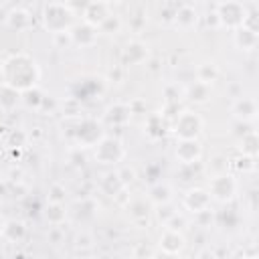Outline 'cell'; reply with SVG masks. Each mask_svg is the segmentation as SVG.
Masks as SVG:
<instances>
[{"label":"cell","instance_id":"obj_1","mask_svg":"<svg viewBox=\"0 0 259 259\" xmlns=\"http://www.w3.org/2000/svg\"><path fill=\"white\" fill-rule=\"evenodd\" d=\"M0 71L4 77V85L18 93L34 89L40 79V69L36 61L26 53H14L4 59L0 63Z\"/></svg>","mask_w":259,"mask_h":259},{"label":"cell","instance_id":"obj_2","mask_svg":"<svg viewBox=\"0 0 259 259\" xmlns=\"http://www.w3.org/2000/svg\"><path fill=\"white\" fill-rule=\"evenodd\" d=\"M40 18H42V26L51 34L69 32L71 26L75 24V12L65 2H49V4H45Z\"/></svg>","mask_w":259,"mask_h":259},{"label":"cell","instance_id":"obj_3","mask_svg":"<svg viewBox=\"0 0 259 259\" xmlns=\"http://www.w3.org/2000/svg\"><path fill=\"white\" fill-rule=\"evenodd\" d=\"M202 117L196 113V111H190V109H182L176 117H174V123H172V134L176 136V140H198L200 132H202Z\"/></svg>","mask_w":259,"mask_h":259},{"label":"cell","instance_id":"obj_4","mask_svg":"<svg viewBox=\"0 0 259 259\" xmlns=\"http://www.w3.org/2000/svg\"><path fill=\"white\" fill-rule=\"evenodd\" d=\"M212 10L219 18V26L229 28V30H237L239 26H243L247 18V8L243 6V2H235V0L217 2Z\"/></svg>","mask_w":259,"mask_h":259},{"label":"cell","instance_id":"obj_5","mask_svg":"<svg viewBox=\"0 0 259 259\" xmlns=\"http://www.w3.org/2000/svg\"><path fill=\"white\" fill-rule=\"evenodd\" d=\"M93 158L103 166H115L125 158V148L119 138L103 136L101 142L93 148Z\"/></svg>","mask_w":259,"mask_h":259},{"label":"cell","instance_id":"obj_6","mask_svg":"<svg viewBox=\"0 0 259 259\" xmlns=\"http://www.w3.org/2000/svg\"><path fill=\"white\" fill-rule=\"evenodd\" d=\"M208 180H210V182H208L206 192H208L210 200H217V202H221V204H227V202H231V200L235 198L239 184H237V178H235L233 174L225 172V174L214 176V178H208Z\"/></svg>","mask_w":259,"mask_h":259},{"label":"cell","instance_id":"obj_7","mask_svg":"<svg viewBox=\"0 0 259 259\" xmlns=\"http://www.w3.org/2000/svg\"><path fill=\"white\" fill-rule=\"evenodd\" d=\"M103 136V125L93 117H83L75 127V142L79 144V148H95Z\"/></svg>","mask_w":259,"mask_h":259},{"label":"cell","instance_id":"obj_8","mask_svg":"<svg viewBox=\"0 0 259 259\" xmlns=\"http://www.w3.org/2000/svg\"><path fill=\"white\" fill-rule=\"evenodd\" d=\"M81 22H85V24H89V26H93V28H97L99 30V26L111 16V8H109V4L107 2H101V0H93V2H87L85 6H83V10H81Z\"/></svg>","mask_w":259,"mask_h":259},{"label":"cell","instance_id":"obj_9","mask_svg":"<svg viewBox=\"0 0 259 259\" xmlns=\"http://www.w3.org/2000/svg\"><path fill=\"white\" fill-rule=\"evenodd\" d=\"M174 156H176L178 164H184V166L198 164L202 158V146L198 140H180L176 144Z\"/></svg>","mask_w":259,"mask_h":259},{"label":"cell","instance_id":"obj_10","mask_svg":"<svg viewBox=\"0 0 259 259\" xmlns=\"http://www.w3.org/2000/svg\"><path fill=\"white\" fill-rule=\"evenodd\" d=\"M97 28L85 24V22H75L69 30V36H71V42L73 47H79V49H85V47H93L97 42Z\"/></svg>","mask_w":259,"mask_h":259},{"label":"cell","instance_id":"obj_11","mask_svg":"<svg viewBox=\"0 0 259 259\" xmlns=\"http://www.w3.org/2000/svg\"><path fill=\"white\" fill-rule=\"evenodd\" d=\"M231 113L239 123H251L257 117V101L253 97H237L231 105Z\"/></svg>","mask_w":259,"mask_h":259},{"label":"cell","instance_id":"obj_12","mask_svg":"<svg viewBox=\"0 0 259 259\" xmlns=\"http://www.w3.org/2000/svg\"><path fill=\"white\" fill-rule=\"evenodd\" d=\"M182 204H184V208L190 210L192 214H198V212L210 208V196H208L206 188L196 186V188L186 190V194H184V198H182Z\"/></svg>","mask_w":259,"mask_h":259},{"label":"cell","instance_id":"obj_13","mask_svg":"<svg viewBox=\"0 0 259 259\" xmlns=\"http://www.w3.org/2000/svg\"><path fill=\"white\" fill-rule=\"evenodd\" d=\"M158 247L160 251L170 257V255H180L186 247V239L182 233L178 231H170V229H164V233L160 235V241H158Z\"/></svg>","mask_w":259,"mask_h":259},{"label":"cell","instance_id":"obj_14","mask_svg":"<svg viewBox=\"0 0 259 259\" xmlns=\"http://www.w3.org/2000/svg\"><path fill=\"white\" fill-rule=\"evenodd\" d=\"M123 208H125L130 221H132V223H138V225L148 223L150 212H152V204H150V200L144 198V196H132Z\"/></svg>","mask_w":259,"mask_h":259},{"label":"cell","instance_id":"obj_15","mask_svg":"<svg viewBox=\"0 0 259 259\" xmlns=\"http://www.w3.org/2000/svg\"><path fill=\"white\" fill-rule=\"evenodd\" d=\"M148 55H150V49H148L146 42H142V40H130L123 47V51H121V65H125V67L140 65V63H144L148 59Z\"/></svg>","mask_w":259,"mask_h":259},{"label":"cell","instance_id":"obj_16","mask_svg":"<svg viewBox=\"0 0 259 259\" xmlns=\"http://www.w3.org/2000/svg\"><path fill=\"white\" fill-rule=\"evenodd\" d=\"M172 22H174L178 28L188 30V28L196 26V22H198V12H196V8L190 6V4H180V6H176V10H174Z\"/></svg>","mask_w":259,"mask_h":259},{"label":"cell","instance_id":"obj_17","mask_svg":"<svg viewBox=\"0 0 259 259\" xmlns=\"http://www.w3.org/2000/svg\"><path fill=\"white\" fill-rule=\"evenodd\" d=\"M6 24L16 30V32H22V30H28L32 26V14L26 10V8H12L8 14H6Z\"/></svg>","mask_w":259,"mask_h":259},{"label":"cell","instance_id":"obj_18","mask_svg":"<svg viewBox=\"0 0 259 259\" xmlns=\"http://www.w3.org/2000/svg\"><path fill=\"white\" fill-rule=\"evenodd\" d=\"M233 42L239 51H253L259 42V32L247 26H239L237 30H233Z\"/></svg>","mask_w":259,"mask_h":259},{"label":"cell","instance_id":"obj_19","mask_svg":"<svg viewBox=\"0 0 259 259\" xmlns=\"http://www.w3.org/2000/svg\"><path fill=\"white\" fill-rule=\"evenodd\" d=\"M130 119H132V107L125 103H115L105 111V121L109 125H125Z\"/></svg>","mask_w":259,"mask_h":259},{"label":"cell","instance_id":"obj_20","mask_svg":"<svg viewBox=\"0 0 259 259\" xmlns=\"http://www.w3.org/2000/svg\"><path fill=\"white\" fill-rule=\"evenodd\" d=\"M150 204L158 206V204H166V202H172V186L168 182H154L148 190V196Z\"/></svg>","mask_w":259,"mask_h":259},{"label":"cell","instance_id":"obj_21","mask_svg":"<svg viewBox=\"0 0 259 259\" xmlns=\"http://www.w3.org/2000/svg\"><path fill=\"white\" fill-rule=\"evenodd\" d=\"M186 97H188V101L202 105L212 97V85H206V83H200V81H192L186 87Z\"/></svg>","mask_w":259,"mask_h":259},{"label":"cell","instance_id":"obj_22","mask_svg":"<svg viewBox=\"0 0 259 259\" xmlns=\"http://www.w3.org/2000/svg\"><path fill=\"white\" fill-rule=\"evenodd\" d=\"M99 188H101V192H103L105 196L115 198V196L125 188V184L121 182V178H119L117 172H107V174H103V178L99 180Z\"/></svg>","mask_w":259,"mask_h":259},{"label":"cell","instance_id":"obj_23","mask_svg":"<svg viewBox=\"0 0 259 259\" xmlns=\"http://www.w3.org/2000/svg\"><path fill=\"white\" fill-rule=\"evenodd\" d=\"M24 237H26V225H24L22 221H16V219L4 221V227H2V239L10 241V243H20Z\"/></svg>","mask_w":259,"mask_h":259},{"label":"cell","instance_id":"obj_24","mask_svg":"<svg viewBox=\"0 0 259 259\" xmlns=\"http://www.w3.org/2000/svg\"><path fill=\"white\" fill-rule=\"evenodd\" d=\"M144 132L150 140H158L166 134V123H164V115L162 113H156V115H150L144 123Z\"/></svg>","mask_w":259,"mask_h":259},{"label":"cell","instance_id":"obj_25","mask_svg":"<svg viewBox=\"0 0 259 259\" xmlns=\"http://www.w3.org/2000/svg\"><path fill=\"white\" fill-rule=\"evenodd\" d=\"M239 150H241V156H249V158H257V152H259V138H257V132L251 130L249 134L241 136L239 140Z\"/></svg>","mask_w":259,"mask_h":259},{"label":"cell","instance_id":"obj_26","mask_svg":"<svg viewBox=\"0 0 259 259\" xmlns=\"http://www.w3.org/2000/svg\"><path fill=\"white\" fill-rule=\"evenodd\" d=\"M217 77H219V67L214 63H208L206 61V63H200L196 67V81L206 83V85H212L217 81Z\"/></svg>","mask_w":259,"mask_h":259},{"label":"cell","instance_id":"obj_27","mask_svg":"<svg viewBox=\"0 0 259 259\" xmlns=\"http://www.w3.org/2000/svg\"><path fill=\"white\" fill-rule=\"evenodd\" d=\"M45 219L51 223V225H63L65 219H67V208L65 204H57V202H49L47 208H45Z\"/></svg>","mask_w":259,"mask_h":259},{"label":"cell","instance_id":"obj_28","mask_svg":"<svg viewBox=\"0 0 259 259\" xmlns=\"http://www.w3.org/2000/svg\"><path fill=\"white\" fill-rule=\"evenodd\" d=\"M227 168H229V160H227V156H223V154L210 156V160H208V164H206V172L210 174V178L225 174Z\"/></svg>","mask_w":259,"mask_h":259},{"label":"cell","instance_id":"obj_29","mask_svg":"<svg viewBox=\"0 0 259 259\" xmlns=\"http://www.w3.org/2000/svg\"><path fill=\"white\" fill-rule=\"evenodd\" d=\"M42 99H45V95H42V91H40L38 87H34V89H28V91L20 93V101H22L26 107H32V109H40Z\"/></svg>","mask_w":259,"mask_h":259},{"label":"cell","instance_id":"obj_30","mask_svg":"<svg viewBox=\"0 0 259 259\" xmlns=\"http://www.w3.org/2000/svg\"><path fill=\"white\" fill-rule=\"evenodd\" d=\"M20 101V93L10 89V87H2L0 89V109H14L16 103Z\"/></svg>","mask_w":259,"mask_h":259},{"label":"cell","instance_id":"obj_31","mask_svg":"<svg viewBox=\"0 0 259 259\" xmlns=\"http://www.w3.org/2000/svg\"><path fill=\"white\" fill-rule=\"evenodd\" d=\"M75 208H77V217H79V219H89V217L95 214L97 202H95L93 198H83L81 202L75 204Z\"/></svg>","mask_w":259,"mask_h":259},{"label":"cell","instance_id":"obj_32","mask_svg":"<svg viewBox=\"0 0 259 259\" xmlns=\"http://www.w3.org/2000/svg\"><path fill=\"white\" fill-rule=\"evenodd\" d=\"M119 30H121V18H119L117 14H111V16L99 26L97 32H103V34H117Z\"/></svg>","mask_w":259,"mask_h":259},{"label":"cell","instance_id":"obj_33","mask_svg":"<svg viewBox=\"0 0 259 259\" xmlns=\"http://www.w3.org/2000/svg\"><path fill=\"white\" fill-rule=\"evenodd\" d=\"M26 142H28V136L22 130H12L8 134V138H6V146L8 148H24Z\"/></svg>","mask_w":259,"mask_h":259},{"label":"cell","instance_id":"obj_34","mask_svg":"<svg viewBox=\"0 0 259 259\" xmlns=\"http://www.w3.org/2000/svg\"><path fill=\"white\" fill-rule=\"evenodd\" d=\"M65 194H67L65 186H63V184H59V182H55V184H51V188H49L47 200H49V202H57V204H63V202H65Z\"/></svg>","mask_w":259,"mask_h":259},{"label":"cell","instance_id":"obj_35","mask_svg":"<svg viewBox=\"0 0 259 259\" xmlns=\"http://www.w3.org/2000/svg\"><path fill=\"white\" fill-rule=\"evenodd\" d=\"M154 212H156V219L162 223V225H166L174 214H176V210H174V206L170 204V202H166V204H158V206H154Z\"/></svg>","mask_w":259,"mask_h":259},{"label":"cell","instance_id":"obj_36","mask_svg":"<svg viewBox=\"0 0 259 259\" xmlns=\"http://www.w3.org/2000/svg\"><path fill=\"white\" fill-rule=\"evenodd\" d=\"M166 229H170V231H178V233H184V229L188 227V221H186V217L184 214H180V212H176L166 225H164Z\"/></svg>","mask_w":259,"mask_h":259},{"label":"cell","instance_id":"obj_37","mask_svg":"<svg viewBox=\"0 0 259 259\" xmlns=\"http://www.w3.org/2000/svg\"><path fill=\"white\" fill-rule=\"evenodd\" d=\"M63 115H67V117H77V115H81V105H79V101H77V99H67V101L63 103Z\"/></svg>","mask_w":259,"mask_h":259},{"label":"cell","instance_id":"obj_38","mask_svg":"<svg viewBox=\"0 0 259 259\" xmlns=\"http://www.w3.org/2000/svg\"><path fill=\"white\" fill-rule=\"evenodd\" d=\"M235 168H237V170H243V172H251V170H255V158L239 156V158L235 160Z\"/></svg>","mask_w":259,"mask_h":259},{"label":"cell","instance_id":"obj_39","mask_svg":"<svg viewBox=\"0 0 259 259\" xmlns=\"http://www.w3.org/2000/svg\"><path fill=\"white\" fill-rule=\"evenodd\" d=\"M91 243H93V239H91V235L87 231H81L75 237V247L77 249H91Z\"/></svg>","mask_w":259,"mask_h":259},{"label":"cell","instance_id":"obj_40","mask_svg":"<svg viewBox=\"0 0 259 259\" xmlns=\"http://www.w3.org/2000/svg\"><path fill=\"white\" fill-rule=\"evenodd\" d=\"M53 42H55V47H57V49H67V47H73L69 32H59V34H53Z\"/></svg>","mask_w":259,"mask_h":259},{"label":"cell","instance_id":"obj_41","mask_svg":"<svg viewBox=\"0 0 259 259\" xmlns=\"http://www.w3.org/2000/svg\"><path fill=\"white\" fill-rule=\"evenodd\" d=\"M117 174H119V178H121V182H123L125 186L136 178V172H134L132 168H121V170H117Z\"/></svg>","mask_w":259,"mask_h":259},{"label":"cell","instance_id":"obj_42","mask_svg":"<svg viewBox=\"0 0 259 259\" xmlns=\"http://www.w3.org/2000/svg\"><path fill=\"white\" fill-rule=\"evenodd\" d=\"M194 217H196V221H198L200 225L212 223V210H210V208H206V210H202V212H198V214H194Z\"/></svg>","mask_w":259,"mask_h":259},{"label":"cell","instance_id":"obj_43","mask_svg":"<svg viewBox=\"0 0 259 259\" xmlns=\"http://www.w3.org/2000/svg\"><path fill=\"white\" fill-rule=\"evenodd\" d=\"M206 24H208V26H212V28H219V18H217L214 10H210V12L206 14Z\"/></svg>","mask_w":259,"mask_h":259},{"label":"cell","instance_id":"obj_44","mask_svg":"<svg viewBox=\"0 0 259 259\" xmlns=\"http://www.w3.org/2000/svg\"><path fill=\"white\" fill-rule=\"evenodd\" d=\"M6 190H8V186H6V182L0 178V202H2V198H4V194H6Z\"/></svg>","mask_w":259,"mask_h":259},{"label":"cell","instance_id":"obj_45","mask_svg":"<svg viewBox=\"0 0 259 259\" xmlns=\"http://www.w3.org/2000/svg\"><path fill=\"white\" fill-rule=\"evenodd\" d=\"M164 259H184V257H180V255H170V257H166V255H164Z\"/></svg>","mask_w":259,"mask_h":259},{"label":"cell","instance_id":"obj_46","mask_svg":"<svg viewBox=\"0 0 259 259\" xmlns=\"http://www.w3.org/2000/svg\"><path fill=\"white\" fill-rule=\"evenodd\" d=\"M241 259H257V257H255V255H243Z\"/></svg>","mask_w":259,"mask_h":259},{"label":"cell","instance_id":"obj_47","mask_svg":"<svg viewBox=\"0 0 259 259\" xmlns=\"http://www.w3.org/2000/svg\"><path fill=\"white\" fill-rule=\"evenodd\" d=\"M4 87V77H2V71H0V89Z\"/></svg>","mask_w":259,"mask_h":259},{"label":"cell","instance_id":"obj_48","mask_svg":"<svg viewBox=\"0 0 259 259\" xmlns=\"http://www.w3.org/2000/svg\"><path fill=\"white\" fill-rule=\"evenodd\" d=\"M2 227H4V223L0 221V237H2Z\"/></svg>","mask_w":259,"mask_h":259},{"label":"cell","instance_id":"obj_49","mask_svg":"<svg viewBox=\"0 0 259 259\" xmlns=\"http://www.w3.org/2000/svg\"><path fill=\"white\" fill-rule=\"evenodd\" d=\"M148 259H158V257H148Z\"/></svg>","mask_w":259,"mask_h":259}]
</instances>
